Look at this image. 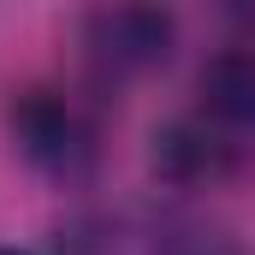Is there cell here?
Segmentation results:
<instances>
[{
  "instance_id": "1",
  "label": "cell",
  "mask_w": 255,
  "mask_h": 255,
  "mask_svg": "<svg viewBox=\"0 0 255 255\" xmlns=\"http://www.w3.org/2000/svg\"><path fill=\"white\" fill-rule=\"evenodd\" d=\"M60 255H250L244 238L184 202H119L83 208L60 232Z\"/></svg>"
},
{
  "instance_id": "2",
  "label": "cell",
  "mask_w": 255,
  "mask_h": 255,
  "mask_svg": "<svg viewBox=\"0 0 255 255\" xmlns=\"http://www.w3.org/2000/svg\"><path fill=\"white\" fill-rule=\"evenodd\" d=\"M6 136H12V154L60 190L89 184L101 166V107L65 83L18 89L6 107Z\"/></svg>"
},
{
  "instance_id": "3",
  "label": "cell",
  "mask_w": 255,
  "mask_h": 255,
  "mask_svg": "<svg viewBox=\"0 0 255 255\" xmlns=\"http://www.w3.org/2000/svg\"><path fill=\"white\" fill-rule=\"evenodd\" d=\"M77 42H83L89 83L95 89H119V83L148 77V71H160L172 60L178 18L160 12V6H101V12L83 18Z\"/></svg>"
},
{
  "instance_id": "4",
  "label": "cell",
  "mask_w": 255,
  "mask_h": 255,
  "mask_svg": "<svg viewBox=\"0 0 255 255\" xmlns=\"http://www.w3.org/2000/svg\"><path fill=\"white\" fill-rule=\"evenodd\" d=\"M238 166H244V136L220 130L196 107H184V113H172V119H160L148 130V172H154L160 190H172V196L214 190Z\"/></svg>"
},
{
  "instance_id": "5",
  "label": "cell",
  "mask_w": 255,
  "mask_h": 255,
  "mask_svg": "<svg viewBox=\"0 0 255 255\" xmlns=\"http://www.w3.org/2000/svg\"><path fill=\"white\" fill-rule=\"evenodd\" d=\"M202 119H214L220 130L232 136H255V12L238 18V36H226L202 71H196V101H190Z\"/></svg>"
},
{
  "instance_id": "6",
  "label": "cell",
  "mask_w": 255,
  "mask_h": 255,
  "mask_svg": "<svg viewBox=\"0 0 255 255\" xmlns=\"http://www.w3.org/2000/svg\"><path fill=\"white\" fill-rule=\"evenodd\" d=\"M0 255H42V250H24V244H0Z\"/></svg>"
}]
</instances>
